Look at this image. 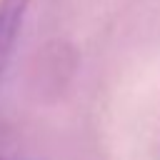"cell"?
<instances>
[{
    "label": "cell",
    "mask_w": 160,
    "mask_h": 160,
    "mask_svg": "<svg viewBox=\"0 0 160 160\" xmlns=\"http://www.w3.org/2000/svg\"><path fill=\"white\" fill-rule=\"evenodd\" d=\"M0 160H20V158H0Z\"/></svg>",
    "instance_id": "cell-2"
},
{
    "label": "cell",
    "mask_w": 160,
    "mask_h": 160,
    "mask_svg": "<svg viewBox=\"0 0 160 160\" xmlns=\"http://www.w3.org/2000/svg\"><path fill=\"white\" fill-rule=\"evenodd\" d=\"M30 0H0V80L12 60Z\"/></svg>",
    "instance_id": "cell-1"
}]
</instances>
